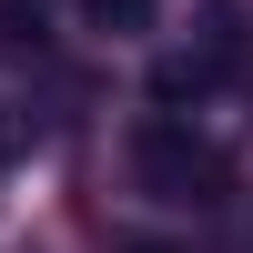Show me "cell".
Listing matches in <instances>:
<instances>
[{"instance_id":"obj_1","label":"cell","mask_w":253,"mask_h":253,"mask_svg":"<svg viewBox=\"0 0 253 253\" xmlns=\"http://www.w3.org/2000/svg\"><path fill=\"white\" fill-rule=\"evenodd\" d=\"M132 172H142V193H152V203H193V213L223 193V152H213V142H193L182 122H142V132H132Z\"/></svg>"},{"instance_id":"obj_2","label":"cell","mask_w":253,"mask_h":253,"mask_svg":"<svg viewBox=\"0 0 253 253\" xmlns=\"http://www.w3.org/2000/svg\"><path fill=\"white\" fill-rule=\"evenodd\" d=\"M152 91H162V101H182V91H213V61H193V51H172V61L152 71Z\"/></svg>"},{"instance_id":"obj_3","label":"cell","mask_w":253,"mask_h":253,"mask_svg":"<svg viewBox=\"0 0 253 253\" xmlns=\"http://www.w3.org/2000/svg\"><path fill=\"white\" fill-rule=\"evenodd\" d=\"M91 31H152V0H81Z\"/></svg>"},{"instance_id":"obj_4","label":"cell","mask_w":253,"mask_h":253,"mask_svg":"<svg viewBox=\"0 0 253 253\" xmlns=\"http://www.w3.org/2000/svg\"><path fill=\"white\" fill-rule=\"evenodd\" d=\"M0 51H41V0H0Z\"/></svg>"},{"instance_id":"obj_5","label":"cell","mask_w":253,"mask_h":253,"mask_svg":"<svg viewBox=\"0 0 253 253\" xmlns=\"http://www.w3.org/2000/svg\"><path fill=\"white\" fill-rule=\"evenodd\" d=\"M132 253H162V243H132Z\"/></svg>"}]
</instances>
